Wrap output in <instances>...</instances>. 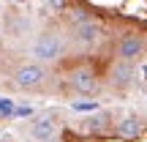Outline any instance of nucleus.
Wrapping results in <instances>:
<instances>
[{
    "label": "nucleus",
    "mask_w": 147,
    "mask_h": 142,
    "mask_svg": "<svg viewBox=\"0 0 147 142\" xmlns=\"http://www.w3.org/2000/svg\"><path fill=\"white\" fill-rule=\"evenodd\" d=\"M30 55L36 60H41V63H52V60H57L60 55H63V38H60L57 30H44L36 36V41H33L30 47Z\"/></svg>",
    "instance_id": "f257e3e1"
},
{
    "label": "nucleus",
    "mask_w": 147,
    "mask_h": 142,
    "mask_svg": "<svg viewBox=\"0 0 147 142\" xmlns=\"http://www.w3.org/2000/svg\"><path fill=\"white\" fill-rule=\"evenodd\" d=\"M36 115V109H33V107H27V104H16L14 107V115L11 118H16V120H19V118H33Z\"/></svg>",
    "instance_id": "f8f14e48"
},
{
    "label": "nucleus",
    "mask_w": 147,
    "mask_h": 142,
    "mask_svg": "<svg viewBox=\"0 0 147 142\" xmlns=\"http://www.w3.org/2000/svg\"><path fill=\"white\" fill-rule=\"evenodd\" d=\"M115 52H117V60H139L144 55V38L142 36H136V33H125V36L117 41V47H115Z\"/></svg>",
    "instance_id": "20e7f679"
},
{
    "label": "nucleus",
    "mask_w": 147,
    "mask_h": 142,
    "mask_svg": "<svg viewBox=\"0 0 147 142\" xmlns=\"http://www.w3.org/2000/svg\"><path fill=\"white\" fill-rule=\"evenodd\" d=\"M71 88L76 90L79 96H95L101 90V82H98V74L93 69H87V66H79V69L71 71Z\"/></svg>",
    "instance_id": "7ed1b4c3"
},
{
    "label": "nucleus",
    "mask_w": 147,
    "mask_h": 142,
    "mask_svg": "<svg viewBox=\"0 0 147 142\" xmlns=\"http://www.w3.org/2000/svg\"><path fill=\"white\" fill-rule=\"evenodd\" d=\"M57 131H60V126H57L55 118H33V120H30V137L38 139V142L55 139Z\"/></svg>",
    "instance_id": "0eeeda50"
},
{
    "label": "nucleus",
    "mask_w": 147,
    "mask_h": 142,
    "mask_svg": "<svg viewBox=\"0 0 147 142\" xmlns=\"http://www.w3.org/2000/svg\"><path fill=\"white\" fill-rule=\"evenodd\" d=\"M87 126L93 131H109L112 128V115L109 112H95L93 118H87Z\"/></svg>",
    "instance_id": "1a4fd4ad"
},
{
    "label": "nucleus",
    "mask_w": 147,
    "mask_h": 142,
    "mask_svg": "<svg viewBox=\"0 0 147 142\" xmlns=\"http://www.w3.org/2000/svg\"><path fill=\"white\" fill-rule=\"evenodd\" d=\"M115 134H117L120 139H128V142L139 139V137H142V120H139L136 115L120 118V120H117V126H115Z\"/></svg>",
    "instance_id": "6e6552de"
},
{
    "label": "nucleus",
    "mask_w": 147,
    "mask_h": 142,
    "mask_svg": "<svg viewBox=\"0 0 147 142\" xmlns=\"http://www.w3.org/2000/svg\"><path fill=\"white\" fill-rule=\"evenodd\" d=\"M71 109L74 112H95V109H98V104H95V101H74Z\"/></svg>",
    "instance_id": "9b49d317"
},
{
    "label": "nucleus",
    "mask_w": 147,
    "mask_h": 142,
    "mask_svg": "<svg viewBox=\"0 0 147 142\" xmlns=\"http://www.w3.org/2000/svg\"><path fill=\"white\" fill-rule=\"evenodd\" d=\"M134 77H136V71H134L131 60H117V63L112 66V71H109V85L117 88V90H125L128 85L134 82Z\"/></svg>",
    "instance_id": "423d86ee"
},
{
    "label": "nucleus",
    "mask_w": 147,
    "mask_h": 142,
    "mask_svg": "<svg viewBox=\"0 0 147 142\" xmlns=\"http://www.w3.org/2000/svg\"><path fill=\"white\" fill-rule=\"evenodd\" d=\"M47 79V69L44 63H22L19 69L14 71V85L19 90H36L44 85Z\"/></svg>",
    "instance_id": "f03ea898"
},
{
    "label": "nucleus",
    "mask_w": 147,
    "mask_h": 142,
    "mask_svg": "<svg viewBox=\"0 0 147 142\" xmlns=\"http://www.w3.org/2000/svg\"><path fill=\"white\" fill-rule=\"evenodd\" d=\"M14 99H5V96H3V99H0V120H8V118L11 115H14Z\"/></svg>",
    "instance_id": "9d476101"
},
{
    "label": "nucleus",
    "mask_w": 147,
    "mask_h": 142,
    "mask_svg": "<svg viewBox=\"0 0 147 142\" xmlns=\"http://www.w3.org/2000/svg\"><path fill=\"white\" fill-rule=\"evenodd\" d=\"M49 8L52 11H65L68 8V0H49Z\"/></svg>",
    "instance_id": "ddd939ff"
},
{
    "label": "nucleus",
    "mask_w": 147,
    "mask_h": 142,
    "mask_svg": "<svg viewBox=\"0 0 147 142\" xmlns=\"http://www.w3.org/2000/svg\"><path fill=\"white\" fill-rule=\"evenodd\" d=\"M98 38H101V25L93 19V16H87V19H82V22L74 25V41H76V44L93 47Z\"/></svg>",
    "instance_id": "39448f33"
},
{
    "label": "nucleus",
    "mask_w": 147,
    "mask_h": 142,
    "mask_svg": "<svg viewBox=\"0 0 147 142\" xmlns=\"http://www.w3.org/2000/svg\"><path fill=\"white\" fill-rule=\"evenodd\" d=\"M14 3H30V0H14Z\"/></svg>",
    "instance_id": "4468645a"
}]
</instances>
